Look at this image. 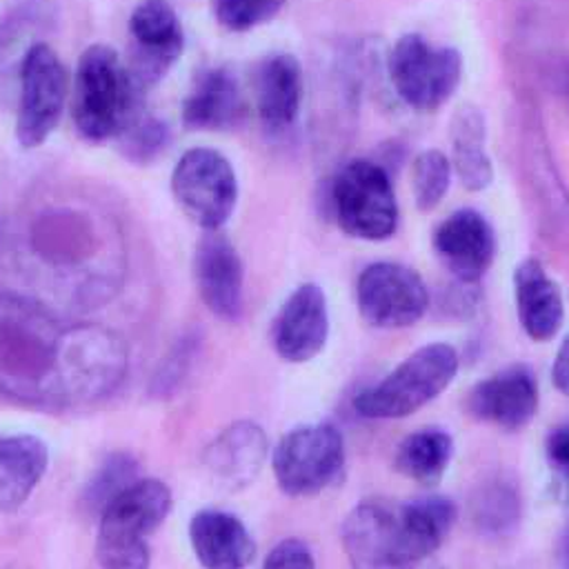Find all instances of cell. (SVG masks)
Wrapping results in <instances>:
<instances>
[{
    "instance_id": "obj_1",
    "label": "cell",
    "mask_w": 569,
    "mask_h": 569,
    "mask_svg": "<svg viewBox=\"0 0 569 569\" xmlns=\"http://www.w3.org/2000/svg\"><path fill=\"white\" fill-rule=\"evenodd\" d=\"M127 371L122 338L102 325H60L38 300L0 293V393L24 405H87Z\"/></svg>"
},
{
    "instance_id": "obj_2",
    "label": "cell",
    "mask_w": 569,
    "mask_h": 569,
    "mask_svg": "<svg viewBox=\"0 0 569 569\" xmlns=\"http://www.w3.org/2000/svg\"><path fill=\"white\" fill-rule=\"evenodd\" d=\"M142 84L107 44L82 51L71 91L76 129L91 142L118 138L140 111Z\"/></svg>"
},
{
    "instance_id": "obj_3",
    "label": "cell",
    "mask_w": 569,
    "mask_h": 569,
    "mask_svg": "<svg viewBox=\"0 0 569 569\" xmlns=\"http://www.w3.org/2000/svg\"><path fill=\"white\" fill-rule=\"evenodd\" d=\"M171 489L158 478H138L98 513L96 558L102 569H149V536L171 511Z\"/></svg>"
},
{
    "instance_id": "obj_4",
    "label": "cell",
    "mask_w": 569,
    "mask_h": 569,
    "mask_svg": "<svg viewBox=\"0 0 569 569\" xmlns=\"http://www.w3.org/2000/svg\"><path fill=\"white\" fill-rule=\"evenodd\" d=\"M458 365V351L451 345L429 342L409 353L385 378L358 391L353 409L369 420L411 416L451 385Z\"/></svg>"
},
{
    "instance_id": "obj_5",
    "label": "cell",
    "mask_w": 569,
    "mask_h": 569,
    "mask_svg": "<svg viewBox=\"0 0 569 569\" xmlns=\"http://www.w3.org/2000/svg\"><path fill=\"white\" fill-rule=\"evenodd\" d=\"M329 202L338 227L358 240L380 242L398 229V200L382 164L356 158L331 180Z\"/></svg>"
},
{
    "instance_id": "obj_6",
    "label": "cell",
    "mask_w": 569,
    "mask_h": 569,
    "mask_svg": "<svg viewBox=\"0 0 569 569\" xmlns=\"http://www.w3.org/2000/svg\"><path fill=\"white\" fill-rule=\"evenodd\" d=\"M387 73L405 104L431 111L456 93L462 80V56L453 47L429 44L420 33H405L387 56Z\"/></svg>"
},
{
    "instance_id": "obj_7",
    "label": "cell",
    "mask_w": 569,
    "mask_h": 569,
    "mask_svg": "<svg viewBox=\"0 0 569 569\" xmlns=\"http://www.w3.org/2000/svg\"><path fill=\"white\" fill-rule=\"evenodd\" d=\"M342 467L345 440L329 422L287 431L271 453L273 478L280 491L291 498L320 493L342 473Z\"/></svg>"
},
{
    "instance_id": "obj_8",
    "label": "cell",
    "mask_w": 569,
    "mask_h": 569,
    "mask_svg": "<svg viewBox=\"0 0 569 569\" xmlns=\"http://www.w3.org/2000/svg\"><path fill=\"white\" fill-rule=\"evenodd\" d=\"M171 193L187 218L204 231H218L238 202L236 171L216 149H187L171 171Z\"/></svg>"
},
{
    "instance_id": "obj_9",
    "label": "cell",
    "mask_w": 569,
    "mask_h": 569,
    "mask_svg": "<svg viewBox=\"0 0 569 569\" xmlns=\"http://www.w3.org/2000/svg\"><path fill=\"white\" fill-rule=\"evenodd\" d=\"M29 249L40 264L62 276L87 273L93 291H104L91 276L89 267L98 264L104 249L102 229L82 209L53 207L40 211L29 224Z\"/></svg>"
},
{
    "instance_id": "obj_10",
    "label": "cell",
    "mask_w": 569,
    "mask_h": 569,
    "mask_svg": "<svg viewBox=\"0 0 569 569\" xmlns=\"http://www.w3.org/2000/svg\"><path fill=\"white\" fill-rule=\"evenodd\" d=\"M67 71L58 53L36 42L20 62V100L16 138L24 149L40 147L58 127L67 102Z\"/></svg>"
},
{
    "instance_id": "obj_11",
    "label": "cell",
    "mask_w": 569,
    "mask_h": 569,
    "mask_svg": "<svg viewBox=\"0 0 569 569\" xmlns=\"http://www.w3.org/2000/svg\"><path fill=\"white\" fill-rule=\"evenodd\" d=\"M356 302L362 320L378 329L416 325L429 307V289L418 271L400 262H371L356 282Z\"/></svg>"
},
{
    "instance_id": "obj_12",
    "label": "cell",
    "mask_w": 569,
    "mask_h": 569,
    "mask_svg": "<svg viewBox=\"0 0 569 569\" xmlns=\"http://www.w3.org/2000/svg\"><path fill=\"white\" fill-rule=\"evenodd\" d=\"M345 553L353 569H416L407 547L398 505L365 500L356 505L342 525Z\"/></svg>"
},
{
    "instance_id": "obj_13",
    "label": "cell",
    "mask_w": 569,
    "mask_h": 569,
    "mask_svg": "<svg viewBox=\"0 0 569 569\" xmlns=\"http://www.w3.org/2000/svg\"><path fill=\"white\" fill-rule=\"evenodd\" d=\"M133 42V76L140 84L160 80L184 49V33L176 9L167 0H142L129 18Z\"/></svg>"
},
{
    "instance_id": "obj_14",
    "label": "cell",
    "mask_w": 569,
    "mask_h": 569,
    "mask_svg": "<svg viewBox=\"0 0 569 569\" xmlns=\"http://www.w3.org/2000/svg\"><path fill=\"white\" fill-rule=\"evenodd\" d=\"M329 338V307L325 291L316 282H302L280 305L271 340L276 353L287 362L316 358Z\"/></svg>"
},
{
    "instance_id": "obj_15",
    "label": "cell",
    "mask_w": 569,
    "mask_h": 569,
    "mask_svg": "<svg viewBox=\"0 0 569 569\" xmlns=\"http://www.w3.org/2000/svg\"><path fill=\"white\" fill-rule=\"evenodd\" d=\"M442 264L465 284H476L496 258L491 222L476 209H458L438 222L431 236Z\"/></svg>"
},
{
    "instance_id": "obj_16",
    "label": "cell",
    "mask_w": 569,
    "mask_h": 569,
    "mask_svg": "<svg viewBox=\"0 0 569 569\" xmlns=\"http://www.w3.org/2000/svg\"><path fill=\"white\" fill-rule=\"evenodd\" d=\"M193 278L207 309L222 320L242 313V260L231 240L218 231H207L193 253Z\"/></svg>"
},
{
    "instance_id": "obj_17",
    "label": "cell",
    "mask_w": 569,
    "mask_h": 569,
    "mask_svg": "<svg viewBox=\"0 0 569 569\" xmlns=\"http://www.w3.org/2000/svg\"><path fill=\"white\" fill-rule=\"evenodd\" d=\"M469 409L502 429L525 427L538 409V385L529 369L509 367L480 380L469 393Z\"/></svg>"
},
{
    "instance_id": "obj_18",
    "label": "cell",
    "mask_w": 569,
    "mask_h": 569,
    "mask_svg": "<svg viewBox=\"0 0 569 569\" xmlns=\"http://www.w3.org/2000/svg\"><path fill=\"white\" fill-rule=\"evenodd\" d=\"M253 93L260 122L269 131L289 129L302 104L305 76L293 53H269L253 71Z\"/></svg>"
},
{
    "instance_id": "obj_19",
    "label": "cell",
    "mask_w": 569,
    "mask_h": 569,
    "mask_svg": "<svg viewBox=\"0 0 569 569\" xmlns=\"http://www.w3.org/2000/svg\"><path fill=\"white\" fill-rule=\"evenodd\" d=\"M269 440L260 425L238 420L224 427L204 449V467L224 489H242L258 473L267 458Z\"/></svg>"
},
{
    "instance_id": "obj_20",
    "label": "cell",
    "mask_w": 569,
    "mask_h": 569,
    "mask_svg": "<svg viewBox=\"0 0 569 569\" xmlns=\"http://www.w3.org/2000/svg\"><path fill=\"white\" fill-rule=\"evenodd\" d=\"M513 300L522 331L536 340H551L565 320V298L558 282L536 258H525L513 269Z\"/></svg>"
},
{
    "instance_id": "obj_21",
    "label": "cell",
    "mask_w": 569,
    "mask_h": 569,
    "mask_svg": "<svg viewBox=\"0 0 569 569\" xmlns=\"http://www.w3.org/2000/svg\"><path fill=\"white\" fill-rule=\"evenodd\" d=\"M189 542L204 569H247L256 556V540L244 522L220 509L193 513Z\"/></svg>"
},
{
    "instance_id": "obj_22",
    "label": "cell",
    "mask_w": 569,
    "mask_h": 569,
    "mask_svg": "<svg viewBox=\"0 0 569 569\" xmlns=\"http://www.w3.org/2000/svg\"><path fill=\"white\" fill-rule=\"evenodd\" d=\"M242 113V91L236 76L224 69L202 71L182 104V122L189 129L213 131L238 122Z\"/></svg>"
},
{
    "instance_id": "obj_23",
    "label": "cell",
    "mask_w": 569,
    "mask_h": 569,
    "mask_svg": "<svg viewBox=\"0 0 569 569\" xmlns=\"http://www.w3.org/2000/svg\"><path fill=\"white\" fill-rule=\"evenodd\" d=\"M49 467L44 440L29 433H0V511L27 502Z\"/></svg>"
},
{
    "instance_id": "obj_24",
    "label": "cell",
    "mask_w": 569,
    "mask_h": 569,
    "mask_svg": "<svg viewBox=\"0 0 569 569\" xmlns=\"http://www.w3.org/2000/svg\"><path fill=\"white\" fill-rule=\"evenodd\" d=\"M451 169L469 191H482L493 180V162L485 151L487 122L476 104H460L451 118Z\"/></svg>"
},
{
    "instance_id": "obj_25",
    "label": "cell",
    "mask_w": 569,
    "mask_h": 569,
    "mask_svg": "<svg viewBox=\"0 0 569 569\" xmlns=\"http://www.w3.org/2000/svg\"><path fill=\"white\" fill-rule=\"evenodd\" d=\"M407 547L420 565L447 538L456 522V505L447 496H420L398 505Z\"/></svg>"
},
{
    "instance_id": "obj_26",
    "label": "cell",
    "mask_w": 569,
    "mask_h": 569,
    "mask_svg": "<svg viewBox=\"0 0 569 569\" xmlns=\"http://www.w3.org/2000/svg\"><path fill=\"white\" fill-rule=\"evenodd\" d=\"M451 456L453 438L442 429L427 427L409 433L398 442L393 467L420 485H436L447 471Z\"/></svg>"
},
{
    "instance_id": "obj_27",
    "label": "cell",
    "mask_w": 569,
    "mask_h": 569,
    "mask_svg": "<svg viewBox=\"0 0 569 569\" xmlns=\"http://www.w3.org/2000/svg\"><path fill=\"white\" fill-rule=\"evenodd\" d=\"M140 478L138 460L127 451L109 453L82 491V507L87 513H100L109 500Z\"/></svg>"
},
{
    "instance_id": "obj_28",
    "label": "cell",
    "mask_w": 569,
    "mask_h": 569,
    "mask_svg": "<svg viewBox=\"0 0 569 569\" xmlns=\"http://www.w3.org/2000/svg\"><path fill=\"white\" fill-rule=\"evenodd\" d=\"M451 184V160L440 149H425L411 162V191L420 211L436 209Z\"/></svg>"
},
{
    "instance_id": "obj_29",
    "label": "cell",
    "mask_w": 569,
    "mask_h": 569,
    "mask_svg": "<svg viewBox=\"0 0 569 569\" xmlns=\"http://www.w3.org/2000/svg\"><path fill=\"white\" fill-rule=\"evenodd\" d=\"M120 149L127 158L136 162L153 160L169 142V129L162 120L142 109L133 116V120L118 136Z\"/></svg>"
},
{
    "instance_id": "obj_30",
    "label": "cell",
    "mask_w": 569,
    "mask_h": 569,
    "mask_svg": "<svg viewBox=\"0 0 569 569\" xmlns=\"http://www.w3.org/2000/svg\"><path fill=\"white\" fill-rule=\"evenodd\" d=\"M287 0H213L216 20L229 31H249L273 20Z\"/></svg>"
},
{
    "instance_id": "obj_31",
    "label": "cell",
    "mask_w": 569,
    "mask_h": 569,
    "mask_svg": "<svg viewBox=\"0 0 569 569\" xmlns=\"http://www.w3.org/2000/svg\"><path fill=\"white\" fill-rule=\"evenodd\" d=\"M518 518V496L505 485H491L476 498V520L487 531H505Z\"/></svg>"
},
{
    "instance_id": "obj_32",
    "label": "cell",
    "mask_w": 569,
    "mask_h": 569,
    "mask_svg": "<svg viewBox=\"0 0 569 569\" xmlns=\"http://www.w3.org/2000/svg\"><path fill=\"white\" fill-rule=\"evenodd\" d=\"M191 356H193V340H180L162 360V365L158 367V371L153 373L151 382H149V393L156 398H169L176 393V389L180 387V382L184 380L189 365H191Z\"/></svg>"
},
{
    "instance_id": "obj_33",
    "label": "cell",
    "mask_w": 569,
    "mask_h": 569,
    "mask_svg": "<svg viewBox=\"0 0 569 569\" xmlns=\"http://www.w3.org/2000/svg\"><path fill=\"white\" fill-rule=\"evenodd\" d=\"M262 569H316V558L300 538H284L269 549Z\"/></svg>"
},
{
    "instance_id": "obj_34",
    "label": "cell",
    "mask_w": 569,
    "mask_h": 569,
    "mask_svg": "<svg viewBox=\"0 0 569 569\" xmlns=\"http://www.w3.org/2000/svg\"><path fill=\"white\" fill-rule=\"evenodd\" d=\"M549 465L565 478H569V425L553 429L545 447Z\"/></svg>"
},
{
    "instance_id": "obj_35",
    "label": "cell",
    "mask_w": 569,
    "mask_h": 569,
    "mask_svg": "<svg viewBox=\"0 0 569 569\" xmlns=\"http://www.w3.org/2000/svg\"><path fill=\"white\" fill-rule=\"evenodd\" d=\"M551 382L560 393L569 396V333L556 351V358L551 365Z\"/></svg>"
},
{
    "instance_id": "obj_36",
    "label": "cell",
    "mask_w": 569,
    "mask_h": 569,
    "mask_svg": "<svg viewBox=\"0 0 569 569\" xmlns=\"http://www.w3.org/2000/svg\"><path fill=\"white\" fill-rule=\"evenodd\" d=\"M560 565H562V569H569V531H567V536L562 540V547H560Z\"/></svg>"
}]
</instances>
